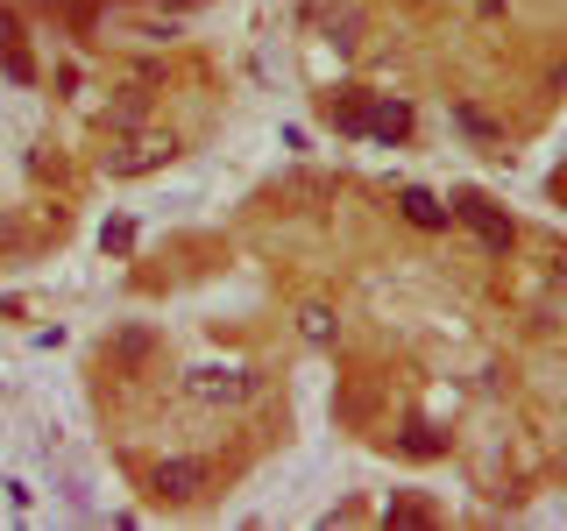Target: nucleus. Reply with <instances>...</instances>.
Returning a JSON list of instances; mask_svg holds the SVG:
<instances>
[{
  "label": "nucleus",
  "instance_id": "obj_3",
  "mask_svg": "<svg viewBox=\"0 0 567 531\" xmlns=\"http://www.w3.org/2000/svg\"><path fill=\"white\" fill-rule=\"evenodd\" d=\"M150 489L164 496V503H199V496L213 489V460H199V454H177V460H164V468L150 475Z\"/></svg>",
  "mask_w": 567,
  "mask_h": 531
},
{
  "label": "nucleus",
  "instance_id": "obj_11",
  "mask_svg": "<svg viewBox=\"0 0 567 531\" xmlns=\"http://www.w3.org/2000/svg\"><path fill=\"white\" fill-rule=\"evenodd\" d=\"M454 121H461V128H468L475 142H496V121L483 114V106H454Z\"/></svg>",
  "mask_w": 567,
  "mask_h": 531
},
{
  "label": "nucleus",
  "instance_id": "obj_12",
  "mask_svg": "<svg viewBox=\"0 0 567 531\" xmlns=\"http://www.w3.org/2000/svg\"><path fill=\"white\" fill-rule=\"evenodd\" d=\"M298 326H306V341H333V312L327 305H306V312H298Z\"/></svg>",
  "mask_w": 567,
  "mask_h": 531
},
{
  "label": "nucleus",
  "instance_id": "obj_13",
  "mask_svg": "<svg viewBox=\"0 0 567 531\" xmlns=\"http://www.w3.org/2000/svg\"><path fill=\"white\" fill-rule=\"evenodd\" d=\"M100 241H106V248H128V241H135V227H128V220H106V235H100Z\"/></svg>",
  "mask_w": 567,
  "mask_h": 531
},
{
  "label": "nucleus",
  "instance_id": "obj_8",
  "mask_svg": "<svg viewBox=\"0 0 567 531\" xmlns=\"http://www.w3.org/2000/svg\"><path fill=\"white\" fill-rule=\"evenodd\" d=\"M404 220H412V227H425V235H440V227H447V206H440L433 199V191H404Z\"/></svg>",
  "mask_w": 567,
  "mask_h": 531
},
{
  "label": "nucleus",
  "instance_id": "obj_1",
  "mask_svg": "<svg viewBox=\"0 0 567 531\" xmlns=\"http://www.w3.org/2000/svg\"><path fill=\"white\" fill-rule=\"evenodd\" d=\"M185 397L192 404H213V412H227V404H248L256 397V368H235V362H206L185 376Z\"/></svg>",
  "mask_w": 567,
  "mask_h": 531
},
{
  "label": "nucleus",
  "instance_id": "obj_6",
  "mask_svg": "<svg viewBox=\"0 0 567 531\" xmlns=\"http://www.w3.org/2000/svg\"><path fill=\"white\" fill-rule=\"evenodd\" d=\"M362 135H377L383 149H398V142L412 135V100H369V128Z\"/></svg>",
  "mask_w": 567,
  "mask_h": 531
},
{
  "label": "nucleus",
  "instance_id": "obj_4",
  "mask_svg": "<svg viewBox=\"0 0 567 531\" xmlns=\"http://www.w3.org/2000/svg\"><path fill=\"white\" fill-rule=\"evenodd\" d=\"M306 22H319L327 43H341V50L362 43V8H354V0H306Z\"/></svg>",
  "mask_w": 567,
  "mask_h": 531
},
{
  "label": "nucleus",
  "instance_id": "obj_2",
  "mask_svg": "<svg viewBox=\"0 0 567 531\" xmlns=\"http://www.w3.org/2000/svg\"><path fill=\"white\" fill-rule=\"evenodd\" d=\"M454 220L475 227V241L489 248V256H511V241H518V227H511V212L489 199V191H454Z\"/></svg>",
  "mask_w": 567,
  "mask_h": 531
},
{
  "label": "nucleus",
  "instance_id": "obj_10",
  "mask_svg": "<svg viewBox=\"0 0 567 531\" xmlns=\"http://www.w3.org/2000/svg\"><path fill=\"white\" fill-rule=\"evenodd\" d=\"M383 518H390V524H433V503H419V496H398Z\"/></svg>",
  "mask_w": 567,
  "mask_h": 531
},
{
  "label": "nucleus",
  "instance_id": "obj_5",
  "mask_svg": "<svg viewBox=\"0 0 567 531\" xmlns=\"http://www.w3.org/2000/svg\"><path fill=\"white\" fill-rule=\"evenodd\" d=\"M171 156H177V142H164V135H142V142H128V149H114V156H106V170H114V177H142V170L171 164Z\"/></svg>",
  "mask_w": 567,
  "mask_h": 531
},
{
  "label": "nucleus",
  "instance_id": "obj_7",
  "mask_svg": "<svg viewBox=\"0 0 567 531\" xmlns=\"http://www.w3.org/2000/svg\"><path fill=\"white\" fill-rule=\"evenodd\" d=\"M0 71H8L14 85H35V58L22 50V22H14L8 8H0Z\"/></svg>",
  "mask_w": 567,
  "mask_h": 531
},
{
  "label": "nucleus",
  "instance_id": "obj_9",
  "mask_svg": "<svg viewBox=\"0 0 567 531\" xmlns=\"http://www.w3.org/2000/svg\"><path fill=\"white\" fill-rule=\"evenodd\" d=\"M333 128H348V135H362V128H369V100H362V93H348V100H333Z\"/></svg>",
  "mask_w": 567,
  "mask_h": 531
}]
</instances>
